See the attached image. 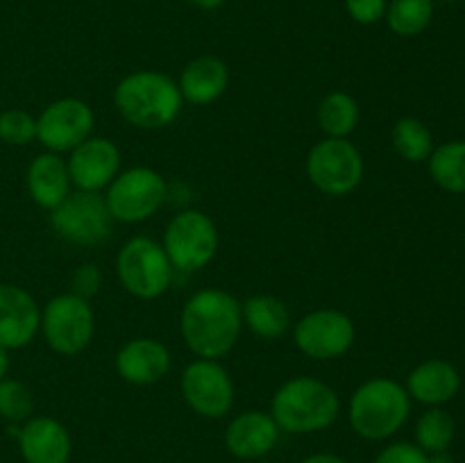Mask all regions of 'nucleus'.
<instances>
[{"mask_svg":"<svg viewBox=\"0 0 465 463\" xmlns=\"http://www.w3.org/2000/svg\"><path fill=\"white\" fill-rule=\"evenodd\" d=\"M114 104L130 125L141 130H162L177 121L184 100L177 82L166 73L136 71L118 82Z\"/></svg>","mask_w":465,"mask_h":463,"instance_id":"obj_2","label":"nucleus"},{"mask_svg":"<svg viewBox=\"0 0 465 463\" xmlns=\"http://www.w3.org/2000/svg\"><path fill=\"white\" fill-rule=\"evenodd\" d=\"M116 275L130 295L154 300L171 289L175 268L162 243L150 236H134L118 252Z\"/></svg>","mask_w":465,"mask_h":463,"instance_id":"obj_5","label":"nucleus"},{"mask_svg":"<svg viewBox=\"0 0 465 463\" xmlns=\"http://www.w3.org/2000/svg\"><path fill=\"white\" fill-rule=\"evenodd\" d=\"M41 327V309L23 286L0 284V345L21 350L32 343Z\"/></svg>","mask_w":465,"mask_h":463,"instance_id":"obj_15","label":"nucleus"},{"mask_svg":"<svg viewBox=\"0 0 465 463\" xmlns=\"http://www.w3.org/2000/svg\"><path fill=\"white\" fill-rule=\"evenodd\" d=\"M300 463H348L345 458H341L339 454H331V452H321V454H312L307 457L304 461Z\"/></svg>","mask_w":465,"mask_h":463,"instance_id":"obj_33","label":"nucleus"},{"mask_svg":"<svg viewBox=\"0 0 465 463\" xmlns=\"http://www.w3.org/2000/svg\"><path fill=\"white\" fill-rule=\"evenodd\" d=\"M430 175L440 189L465 193V143L452 141L430 154Z\"/></svg>","mask_w":465,"mask_h":463,"instance_id":"obj_24","label":"nucleus"},{"mask_svg":"<svg viewBox=\"0 0 465 463\" xmlns=\"http://www.w3.org/2000/svg\"><path fill=\"white\" fill-rule=\"evenodd\" d=\"M36 139V118L25 109L0 112V141L7 145H27Z\"/></svg>","mask_w":465,"mask_h":463,"instance_id":"obj_29","label":"nucleus"},{"mask_svg":"<svg viewBox=\"0 0 465 463\" xmlns=\"http://www.w3.org/2000/svg\"><path fill=\"white\" fill-rule=\"evenodd\" d=\"M166 200V180L154 168L148 166H134L118 172L112 184L107 186V195H104V202H107L114 221L127 222V225L153 218Z\"/></svg>","mask_w":465,"mask_h":463,"instance_id":"obj_6","label":"nucleus"},{"mask_svg":"<svg viewBox=\"0 0 465 463\" xmlns=\"http://www.w3.org/2000/svg\"><path fill=\"white\" fill-rule=\"evenodd\" d=\"M27 193L41 209L53 212L71 193L68 166L59 154L41 153L27 166Z\"/></svg>","mask_w":465,"mask_h":463,"instance_id":"obj_20","label":"nucleus"},{"mask_svg":"<svg viewBox=\"0 0 465 463\" xmlns=\"http://www.w3.org/2000/svg\"><path fill=\"white\" fill-rule=\"evenodd\" d=\"M411 413L407 389L389 377H375L359 386L350 398V427L366 440L391 438Z\"/></svg>","mask_w":465,"mask_h":463,"instance_id":"obj_4","label":"nucleus"},{"mask_svg":"<svg viewBox=\"0 0 465 463\" xmlns=\"http://www.w3.org/2000/svg\"><path fill=\"white\" fill-rule=\"evenodd\" d=\"M35 399H32L30 389L23 381L5 377L0 381V418L9 425H21L27 418H32Z\"/></svg>","mask_w":465,"mask_h":463,"instance_id":"obj_28","label":"nucleus"},{"mask_svg":"<svg viewBox=\"0 0 465 463\" xmlns=\"http://www.w3.org/2000/svg\"><path fill=\"white\" fill-rule=\"evenodd\" d=\"M391 139H393L395 153L411 163L425 162L434 153V141H431L430 127L422 121H418V118H400L395 123Z\"/></svg>","mask_w":465,"mask_h":463,"instance_id":"obj_26","label":"nucleus"},{"mask_svg":"<svg viewBox=\"0 0 465 463\" xmlns=\"http://www.w3.org/2000/svg\"><path fill=\"white\" fill-rule=\"evenodd\" d=\"M94 123V112L84 100L59 98L36 116V139L48 153H71L89 139Z\"/></svg>","mask_w":465,"mask_h":463,"instance_id":"obj_13","label":"nucleus"},{"mask_svg":"<svg viewBox=\"0 0 465 463\" xmlns=\"http://www.w3.org/2000/svg\"><path fill=\"white\" fill-rule=\"evenodd\" d=\"M16 438L25 463H68L71 458V434L50 416L27 418Z\"/></svg>","mask_w":465,"mask_h":463,"instance_id":"obj_16","label":"nucleus"},{"mask_svg":"<svg viewBox=\"0 0 465 463\" xmlns=\"http://www.w3.org/2000/svg\"><path fill=\"white\" fill-rule=\"evenodd\" d=\"M359 103L345 91H331L318 104V127L330 139H348L359 125Z\"/></svg>","mask_w":465,"mask_h":463,"instance_id":"obj_23","label":"nucleus"},{"mask_svg":"<svg viewBox=\"0 0 465 463\" xmlns=\"http://www.w3.org/2000/svg\"><path fill=\"white\" fill-rule=\"evenodd\" d=\"M280 427L266 411H243L227 425L225 448L236 458H262L272 452L280 440Z\"/></svg>","mask_w":465,"mask_h":463,"instance_id":"obj_17","label":"nucleus"},{"mask_svg":"<svg viewBox=\"0 0 465 463\" xmlns=\"http://www.w3.org/2000/svg\"><path fill=\"white\" fill-rule=\"evenodd\" d=\"M459 386H461V377L452 363L443 359H430L411 370L407 379V393L418 402L439 407L457 395Z\"/></svg>","mask_w":465,"mask_h":463,"instance_id":"obj_21","label":"nucleus"},{"mask_svg":"<svg viewBox=\"0 0 465 463\" xmlns=\"http://www.w3.org/2000/svg\"><path fill=\"white\" fill-rule=\"evenodd\" d=\"M375 463H430V454L413 443H393L377 454Z\"/></svg>","mask_w":465,"mask_h":463,"instance_id":"obj_32","label":"nucleus"},{"mask_svg":"<svg viewBox=\"0 0 465 463\" xmlns=\"http://www.w3.org/2000/svg\"><path fill=\"white\" fill-rule=\"evenodd\" d=\"M9 372V350H5L3 345H0V381L7 377Z\"/></svg>","mask_w":465,"mask_h":463,"instance_id":"obj_35","label":"nucleus"},{"mask_svg":"<svg viewBox=\"0 0 465 463\" xmlns=\"http://www.w3.org/2000/svg\"><path fill=\"white\" fill-rule=\"evenodd\" d=\"M180 94L184 103L198 104H212L221 98L230 86V68L223 59L213 57V54H203V57L191 59L182 71Z\"/></svg>","mask_w":465,"mask_h":463,"instance_id":"obj_19","label":"nucleus"},{"mask_svg":"<svg viewBox=\"0 0 465 463\" xmlns=\"http://www.w3.org/2000/svg\"><path fill=\"white\" fill-rule=\"evenodd\" d=\"M95 318L89 300H82L73 293L54 295L41 309V327L45 343L53 352L62 357H75L89 348L94 339Z\"/></svg>","mask_w":465,"mask_h":463,"instance_id":"obj_7","label":"nucleus"},{"mask_svg":"<svg viewBox=\"0 0 465 463\" xmlns=\"http://www.w3.org/2000/svg\"><path fill=\"white\" fill-rule=\"evenodd\" d=\"M307 177L321 193L341 198L363 182V157L348 139L318 141L307 157Z\"/></svg>","mask_w":465,"mask_h":463,"instance_id":"obj_9","label":"nucleus"},{"mask_svg":"<svg viewBox=\"0 0 465 463\" xmlns=\"http://www.w3.org/2000/svg\"><path fill=\"white\" fill-rule=\"evenodd\" d=\"M186 3L198 9H204V12H213V9H221L225 0H186Z\"/></svg>","mask_w":465,"mask_h":463,"instance_id":"obj_34","label":"nucleus"},{"mask_svg":"<svg viewBox=\"0 0 465 463\" xmlns=\"http://www.w3.org/2000/svg\"><path fill=\"white\" fill-rule=\"evenodd\" d=\"M241 313H243V325H248V330L259 339L275 340L291 327L289 309L275 295H252L241 304Z\"/></svg>","mask_w":465,"mask_h":463,"instance_id":"obj_22","label":"nucleus"},{"mask_svg":"<svg viewBox=\"0 0 465 463\" xmlns=\"http://www.w3.org/2000/svg\"><path fill=\"white\" fill-rule=\"evenodd\" d=\"M454 438V420L448 411L431 407L416 425V445L427 454L445 452Z\"/></svg>","mask_w":465,"mask_h":463,"instance_id":"obj_27","label":"nucleus"},{"mask_svg":"<svg viewBox=\"0 0 465 463\" xmlns=\"http://www.w3.org/2000/svg\"><path fill=\"white\" fill-rule=\"evenodd\" d=\"M162 245L175 271L195 272L216 257L218 230L207 213L184 209L171 218Z\"/></svg>","mask_w":465,"mask_h":463,"instance_id":"obj_8","label":"nucleus"},{"mask_svg":"<svg viewBox=\"0 0 465 463\" xmlns=\"http://www.w3.org/2000/svg\"><path fill=\"white\" fill-rule=\"evenodd\" d=\"M116 372L132 386H150L162 381L171 370V352L154 339H134L116 354Z\"/></svg>","mask_w":465,"mask_h":463,"instance_id":"obj_18","label":"nucleus"},{"mask_svg":"<svg viewBox=\"0 0 465 463\" xmlns=\"http://www.w3.org/2000/svg\"><path fill=\"white\" fill-rule=\"evenodd\" d=\"M50 225L68 243L100 245L112 236L114 218L103 195L75 191L50 212Z\"/></svg>","mask_w":465,"mask_h":463,"instance_id":"obj_10","label":"nucleus"},{"mask_svg":"<svg viewBox=\"0 0 465 463\" xmlns=\"http://www.w3.org/2000/svg\"><path fill=\"white\" fill-rule=\"evenodd\" d=\"M100 286H103V271L95 263H82L75 268L71 277V293L82 300H91L98 295Z\"/></svg>","mask_w":465,"mask_h":463,"instance_id":"obj_30","label":"nucleus"},{"mask_svg":"<svg viewBox=\"0 0 465 463\" xmlns=\"http://www.w3.org/2000/svg\"><path fill=\"white\" fill-rule=\"evenodd\" d=\"M357 339V330L348 313L339 309H316L295 322L293 340L304 357L313 361H331L348 352Z\"/></svg>","mask_w":465,"mask_h":463,"instance_id":"obj_11","label":"nucleus"},{"mask_svg":"<svg viewBox=\"0 0 465 463\" xmlns=\"http://www.w3.org/2000/svg\"><path fill=\"white\" fill-rule=\"evenodd\" d=\"M384 18L398 36H418L434 18V0H391Z\"/></svg>","mask_w":465,"mask_h":463,"instance_id":"obj_25","label":"nucleus"},{"mask_svg":"<svg viewBox=\"0 0 465 463\" xmlns=\"http://www.w3.org/2000/svg\"><path fill=\"white\" fill-rule=\"evenodd\" d=\"M182 398L203 418H225L234 407L232 377L216 359H195L180 379Z\"/></svg>","mask_w":465,"mask_h":463,"instance_id":"obj_12","label":"nucleus"},{"mask_svg":"<svg viewBox=\"0 0 465 463\" xmlns=\"http://www.w3.org/2000/svg\"><path fill=\"white\" fill-rule=\"evenodd\" d=\"M241 330V302L223 289L195 291L182 309V339L198 359H221L230 354Z\"/></svg>","mask_w":465,"mask_h":463,"instance_id":"obj_1","label":"nucleus"},{"mask_svg":"<svg viewBox=\"0 0 465 463\" xmlns=\"http://www.w3.org/2000/svg\"><path fill=\"white\" fill-rule=\"evenodd\" d=\"M66 166L71 184H75L77 191L100 193L121 172V150L114 141L89 136L71 150Z\"/></svg>","mask_w":465,"mask_h":463,"instance_id":"obj_14","label":"nucleus"},{"mask_svg":"<svg viewBox=\"0 0 465 463\" xmlns=\"http://www.w3.org/2000/svg\"><path fill=\"white\" fill-rule=\"evenodd\" d=\"M341 399L330 384L316 377H293L272 395L271 416L289 434H313L339 418Z\"/></svg>","mask_w":465,"mask_h":463,"instance_id":"obj_3","label":"nucleus"},{"mask_svg":"<svg viewBox=\"0 0 465 463\" xmlns=\"http://www.w3.org/2000/svg\"><path fill=\"white\" fill-rule=\"evenodd\" d=\"M386 0H345L350 18L359 25H375L386 14Z\"/></svg>","mask_w":465,"mask_h":463,"instance_id":"obj_31","label":"nucleus"}]
</instances>
